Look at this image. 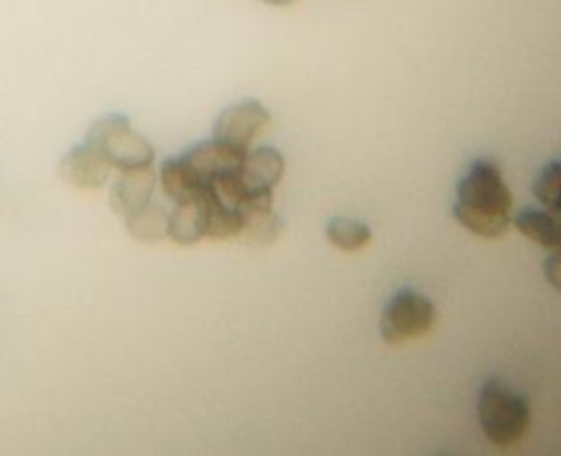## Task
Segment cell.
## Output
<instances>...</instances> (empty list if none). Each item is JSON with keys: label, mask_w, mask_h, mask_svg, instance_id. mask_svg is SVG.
I'll return each mask as SVG.
<instances>
[{"label": "cell", "mask_w": 561, "mask_h": 456, "mask_svg": "<svg viewBox=\"0 0 561 456\" xmlns=\"http://www.w3.org/2000/svg\"><path fill=\"white\" fill-rule=\"evenodd\" d=\"M283 171H285V160L278 149L256 147L245 151L237 175L245 189V195L274 193V186L280 182Z\"/></svg>", "instance_id": "6"}, {"label": "cell", "mask_w": 561, "mask_h": 456, "mask_svg": "<svg viewBox=\"0 0 561 456\" xmlns=\"http://www.w3.org/2000/svg\"><path fill=\"white\" fill-rule=\"evenodd\" d=\"M160 184L164 195L171 197L173 202H184L202 195V189L197 186V182L193 180V175L188 173L180 156L164 160V164L160 167Z\"/></svg>", "instance_id": "12"}, {"label": "cell", "mask_w": 561, "mask_h": 456, "mask_svg": "<svg viewBox=\"0 0 561 456\" xmlns=\"http://www.w3.org/2000/svg\"><path fill=\"white\" fill-rule=\"evenodd\" d=\"M267 123H270V114L263 107V103L256 99H245L226 107L219 114L213 138H217L219 142L232 149L248 151L254 138L265 129Z\"/></svg>", "instance_id": "5"}, {"label": "cell", "mask_w": 561, "mask_h": 456, "mask_svg": "<svg viewBox=\"0 0 561 456\" xmlns=\"http://www.w3.org/2000/svg\"><path fill=\"white\" fill-rule=\"evenodd\" d=\"M156 189V173L151 167L125 169L116 178L112 186V208L118 215H131L151 202V193Z\"/></svg>", "instance_id": "8"}, {"label": "cell", "mask_w": 561, "mask_h": 456, "mask_svg": "<svg viewBox=\"0 0 561 456\" xmlns=\"http://www.w3.org/2000/svg\"><path fill=\"white\" fill-rule=\"evenodd\" d=\"M125 226L138 241H160L169 232V213L160 204L147 202L142 208L125 217Z\"/></svg>", "instance_id": "10"}, {"label": "cell", "mask_w": 561, "mask_h": 456, "mask_svg": "<svg viewBox=\"0 0 561 456\" xmlns=\"http://www.w3.org/2000/svg\"><path fill=\"white\" fill-rule=\"evenodd\" d=\"M373 232L370 228L359 221V219H348V217H333L327 224V241L344 252H355L362 250L370 243Z\"/></svg>", "instance_id": "11"}, {"label": "cell", "mask_w": 561, "mask_h": 456, "mask_svg": "<svg viewBox=\"0 0 561 456\" xmlns=\"http://www.w3.org/2000/svg\"><path fill=\"white\" fill-rule=\"evenodd\" d=\"M546 208V206H543ZM550 230H552V250L561 248V208H548Z\"/></svg>", "instance_id": "15"}, {"label": "cell", "mask_w": 561, "mask_h": 456, "mask_svg": "<svg viewBox=\"0 0 561 456\" xmlns=\"http://www.w3.org/2000/svg\"><path fill=\"white\" fill-rule=\"evenodd\" d=\"M208 208L204 195L175 202L173 213L169 215V237L180 246H193L206 237Z\"/></svg>", "instance_id": "9"}, {"label": "cell", "mask_w": 561, "mask_h": 456, "mask_svg": "<svg viewBox=\"0 0 561 456\" xmlns=\"http://www.w3.org/2000/svg\"><path fill=\"white\" fill-rule=\"evenodd\" d=\"M454 219L469 232L495 239L513 221V193L491 160H476L456 186Z\"/></svg>", "instance_id": "1"}, {"label": "cell", "mask_w": 561, "mask_h": 456, "mask_svg": "<svg viewBox=\"0 0 561 456\" xmlns=\"http://www.w3.org/2000/svg\"><path fill=\"white\" fill-rule=\"evenodd\" d=\"M533 193L546 208H561V158L548 162L533 182Z\"/></svg>", "instance_id": "13"}, {"label": "cell", "mask_w": 561, "mask_h": 456, "mask_svg": "<svg viewBox=\"0 0 561 456\" xmlns=\"http://www.w3.org/2000/svg\"><path fill=\"white\" fill-rule=\"evenodd\" d=\"M59 175L66 184L77 189H101L107 182L110 164L103 160V156L92 145H79L72 147L61 164Z\"/></svg>", "instance_id": "7"}, {"label": "cell", "mask_w": 561, "mask_h": 456, "mask_svg": "<svg viewBox=\"0 0 561 456\" xmlns=\"http://www.w3.org/2000/svg\"><path fill=\"white\" fill-rule=\"evenodd\" d=\"M88 145H92L110 167L121 171L151 167L153 147L145 136L131 129L129 121L118 114L99 118L88 132Z\"/></svg>", "instance_id": "3"}, {"label": "cell", "mask_w": 561, "mask_h": 456, "mask_svg": "<svg viewBox=\"0 0 561 456\" xmlns=\"http://www.w3.org/2000/svg\"><path fill=\"white\" fill-rule=\"evenodd\" d=\"M543 276L557 292H561V248L550 250V254L546 256Z\"/></svg>", "instance_id": "14"}, {"label": "cell", "mask_w": 561, "mask_h": 456, "mask_svg": "<svg viewBox=\"0 0 561 456\" xmlns=\"http://www.w3.org/2000/svg\"><path fill=\"white\" fill-rule=\"evenodd\" d=\"M434 320L436 309L427 296L414 289H399L381 311L379 331L383 342L403 344L425 335L434 327Z\"/></svg>", "instance_id": "4"}, {"label": "cell", "mask_w": 561, "mask_h": 456, "mask_svg": "<svg viewBox=\"0 0 561 456\" xmlns=\"http://www.w3.org/2000/svg\"><path fill=\"white\" fill-rule=\"evenodd\" d=\"M478 421L493 445H513L530 425V406L506 381L491 377L478 395Z\"/></svg>", "instance_id": "2"}, {"label": "cell", "mask_w": 561, "mask_h": 456, "mask_svg": "<svg viewBox=\"0 0 561 456\" xmlns=\"http://www.w3.org/2000/svg\"><path fill=\"white\" fill-rule=\"evenodd\" d=\"M267 4H276V7H285V4H291L294 0H265Z\"/></svg>", "instance_id": "16"}]
</instances>
